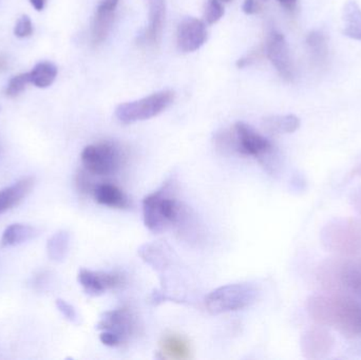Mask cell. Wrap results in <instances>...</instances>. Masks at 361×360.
<instances>
[{"label": "cell", "mask_w": 361, "mask_h": 360, "mask_svg": "<svg viewBox=\"0 0 361 360\" xmlns=\"http://www.w3.org/2000/svg\"><path fill=\"white\" fill-rule=\"evenodd\" d=\"M309 312L320 325H331L348 337L361 336V304L345 296L313 297Z\"/></svg>", "instance_id": "cell-1"}, {"label": "cell", "mask_w": 361, "mask_h": 360, "mask_svg": "<svg viewBox=\"0 0 361 360\" xmlns=\"http://www.w3.org/2000/svg\"><path fill=\"white\" fill-rule=\"evenodd\" d=\"M169 185L148 194L143 200L144 224L154 232H162L169 226L186 228L189 215L186 209L167 192Z\"/></svg>", "instance_id": "cell-2"}, {"label": "cell", "mask_w": 361, "mask_h": 360, "mask_svg": "<svg viewBox=\"0 0 361 360\" xmlns=\"http://www.w3.org/2000/svg\"><path fill=\"white\" fill-rule=\"evenodd\" d=\"M233 129L237 135L238 154L244 156H252L264 167L269 173L277 171V154L275 147L269 139L257 132L252 126L243 122L235 123Z\"/></svg>", "instance_id": "cell-3"}, {"label": "cell", "mask_w": 361, "mask_h": 360, "mask_svg": "<svg viewBox=\"0 0 361 360\" xmlns=\"http://www.w3.org/2000/svg\"><path fill=\"white\" fill-rule=\"evenodd\" d=\"M258 289L252 283L223 285L208 294L205 306L214 315L233 312L247 308L256 302Z\"/></svg>", "instance_id": "cell-4"}, {"label": "cell", "mask_w": 361, "mask_h": 360, "mask_svg": "<svg viewBox=\"0 0 361 360\" xmlns=\"http://www.w3.org/2000/svg\"><path fill=\"white\" fill-rule=\"evenodd\" d=\"M176 93L171 90L159 91L137 101L121 104L116 116L123 124H133L149 120L164 112L175 101Z\"/></svg>", "instance_id": "cell-5"}, {"label": "cell", "mask_w": 361, "mask_h": 360, "mask_svg": "<svg viewBox=\"0 0 361 360\" xmlns=\"http://www.w3.org/2000/svg\"><path fill=\"white\" fill-rule=\"evenodd\" d=\"M82 166L90 175H109L125 162L122 148L112 142H99L87 146L80 154Z\"/></svg>", "instance_id": "cell-6"}, {"label": "cell", "mask_w": 361, "mask_h": 360, "mask_svg": "<svg viewBox=\"0 0 361 360\" xmlns=\"http://www.w3.org/2000/svg\"><path fill=\"white\" fill-rule=\"evenodd\" d=\"M265 51L280 76L288 82H292L294 78V67L286 37L279 32H271L267 37Z\"/></svg>", "instance_id": "cell-7"}, {"label": "cell", "mask_w": 361, "mask_h": 360, "mask_svg": "<svg viewBox=\"0 0 361 360\" xmlns=\"http://www.w3.org/2000/svg\"><path fill=\"white\" fill-rule=\"evenodd\" d=\"M78 283L84 291L90 296H99L109 290L118 289L125 283L124 276L120 273L93 272V271H80Z\"/></svg>", "instance_id": "cell-8"}, {"label": "cell", "mask_w": 361, "mask_h": 360, "mask_svg": "<svg viewBox=\"0 0 361 360\" xmlns=\"http://www.w3.org/2000/svg\"><path fill=\"white\" fill-rule=\"evenodd\" d=\"M207 40L206 25L195 17H186L180 21L177 31L178 48L182 52H195Z\"/></svg>", "instance_id": "cell-9"}, {"label": "cell", "mask_w": 361, "mask_h": 360, "mask_svg": "<svg viewBox=\"0 0 361 360\" xmlns=\"http://www.w3.org/2000/svg\"><path fill=\"white\" fill-rule=\"evenodd\" d=\"M97 329L101 331L111 332L118 335L123 342L130 337L137 329L135 317L126 309L109 311L102 315Z\"/></svg>", "instance_id": "cell-10"}, {"label": "cell", "mask_w": 361, "mask_h": 360, "mask_svg": "<svg viewBox=\"0 0 361 360\" xmlns=\"http://www.w3.org/2000/svg\"><path fill=\"white\" fill-rule=\"evenodd\" d=\"M166 8L164 0H150L149 23L143 35L140 37L142 44L147 46H157L162 40Z\"/></svg>", "instance_id": "cell-11"}, {"label": "cell", "mask_w": 361, "mask_h": 360, "mask_svg": "<svg viewBox=\"0 0 361 360\" xmlns=\"http://www.w3.org/2000/svg\"><path fill=\"white\" fill-rule=\"evenodd\" d=\"M34 184L35 180L33 177H25L0 190V215L21 202L31 192Z\"/></svg>", "instance_id": "cell-12"}, {"label": "cell", "mask_w": 361, "mask_h": 360, "mask_svg": "<svg viewBox=\"0 0 361 360\" xmlns=\"http://www.w3.org/2000/svg\"><path fill=\"white\" fill-rule=\"evenodd\" d=\"M92 194L99 204L110 209H128L131 205L127 194L112 184L104 183L95 186Z\"/></svg>", "instance_id": "cell-13"}, {"label": "cell", "mask_w": 361, "mask_h": 360, "mask_svg": "<svg viewBox=\"0 0 361 360\" xmlns=\"http://www.w3.org/2000/svg\"><path fill=\"white\" fill-rule=\"evenodd\" d=\"M160 353L163 359L185 360L190 359L188 342L178 334H167L160 342Z\"/></svg>", "instance_id": "cell-14"}, {"label": "cell", "mask_w": 361, "mask_h": 360, "mask_svg": "<svg viewBox=\"0 0 361 360\" xmlns=\"http://www.w3.org/2000/svg\"><path fill=\"white\" fill-rule=\"evenodd\" d=\"M114 20V11L97 6L91 25V40L93 46H99L105 42Z\"/></svg>", "instance_id": "cell-15"}, {"label": "cell", "mask_w": 361, "mask_h": 360, "mask_svg": "<svg viewBox=\"0 0 361 360\" xmlns=\"http://www.w3.org/2000/svg\"><path fill=\"white\" fill-rule=\"evenodd\" d=\"M39 235L37 228L27 224L15 223L8 226L2 234V247H15L36 238Z\"/></svg>", "instance_id": "cell-16"}, {"label": "cell", "mask_w": 361, "mask_h": 360, "mask_svg": "<svg viewBox=\"0 0 361 360\" xmlns=\"http://www.w3.org/2000/svg\"><path fill=\"white\" fill-rule=\"evenodd\" d=\"M343 35L361 42V10L357 2L349 0L343 11Z\"/></svg>", "instance_id": "cell-17"}, {"label": "cell", "mask_w": 361, "mask_h": 360, "mask_svg": "<svg viewBox=\"0 0 361 360\" xmlns=\"http://www.w3.org/2000/svg\"><path fill=\"white\" fill-rule=\"evenodd\" d=\"M262 126L269 133L286 135V133H293L298 130L300 127V120L294 114L269 116L263 120Z\"/></svg>", "instance_id": "cell-18"}, {"label": "cell", "mask_w": 361, "mask_h": 360, "mask_svg": "<svg viewBox=\"0 0 361 360\" xmlns=\"http://www.w3.org/2000/svg\"><path fill=\"white\" fill-rule=\"evenodd\" d=\"M70 247V234L66 230L55 232L47 243V253L52 261L61 262L67 257Z\"/></svg>", "instance_id": "cell-19"}, {"label": "cell", "mask_w": 361, "mask_h": 360, "mask_svg": "<svg viewBox=\"0 0 361 360\" xmlns=\"http://www.w3.org/2000/svg\"><path fill=\"white\" fill-rule=\"evenodd\" d=\"M29 73L31 84L37 88H48L56 78L57 68L50 61H42L38 63Z\"/></svg>", "instance_id": "cell-20"}, {"label": "cell", "mask_w": 361, "mask_h": 360, "mask_svg": "<svg viewBox=\"0 0 361 360\" xmlns=\"http://www.w3.org/2000/svg\"><path fill=\"white\" fill-rule=\"evenodd\" d=\"M341 280L347 291L361 298V262H352L343 266Z\"/></svg>", "instance_id": "cell-21"}, {"label": "cell", "mask_w": 361, "mask_h": 360, "mask_svg": "<svg viewBox=\"0 0 361 360\" xmlns=\"http://www.w3.org/2000/svg\"><path fill=\"white\" fill-rule=\"evenodd\" d=\"M214 147L221 154L228 156V154H238L237 151V135L235 129H222L214 135Z\"/></svg>", "instance_id": "cell-22"}, {"label": "cell", "mask_w": 361, "mask_h": 360, "mask_svg": "<svg viewBox=\"0 0 361 360\" xmlns=\"http://www.w3.org/2000/svg\"><path fill=\"white\" fill-rule=\"evenodd\" d=\"M330 334H326V332L322 331H314L310 332V334L307 335V340L305 342H313L312 344H303V346L307 348V352L311 353L312 357H315V354L322 355V353H326L329 348L322 346V345H318L319 342H324V340H330Z\"/></svg>", "instance_id": "cell-23"}, {"label": "cell", "mask_w": 361, "mask_h": 360, "mask_svg": "<svg viewBox=\"0 0 361 360\" xmlns=\"http://www.w3.org/2000/svg\"><path fill=\"white\" fill-rule=\"evenodd\" d=\"M307 44L309 46L310 50L313 52L315 56L318 58H324L328 52V48H326V38L324 34L320 31H312L311 33L307 35Z\"/></svg>", "instance_id": "cell-24"}, {"label": "cell", "mask_w": 361, "mask_h": 360, "mask_svg": "<svg viewBox=\"0 0 361 360\" xmlns=\"http://www.w3.org/2000/svg\"><path fill=\"white\" fill-rule=\"evenodd\" d=\"M31 84L30 73H21L19 75L11 78L6 89V95L11 99L18 97L20 93L27 88V85Z\"/></svg>", "instance_id": "cell-25"}, {"label": "cell", "mask_w": 361, "mask_h": 360, "mask_svg": "<svg viewBox=\"0 0 361 360\" xmlns=\"http://www.w3.org/2000/svg\"><path fill=\"white\" fill-rule=\"evenodd\" d=\"M224 6L221 0H207L205 4L204 18L208 25H214L224 16Z\"/></svg>", "instance_id": "cell-26"}, {"label": "cell", "mask_w": 361, "mask_h": 360, "mask_svg": "<svg viewBox=\"0 0 361 360\" xmlns=\"http://www.w3.org/2000/svg\"><path fill=\"white\" fill-rule=\"evenodd\" d=\"M90 173L84 168V170H78L75 175V184L78 187V192L82 194H92L94 190L95 186L93 182L91 181Z\"/></svg>", "instance_id": "cell-27"}, {"label": "cell", "mask_w": 361, "mask_h": 360, "mask_svg": "<svg viewBox=\"0 0 361 360\" xmlns=\"http://www.w3.org/2000/svg\"><path fill=\"white\" fill-rule=\"evenodd\" d=\"M33 33V23L27 15H23L17 20L14 27V34L18 38H27Z\"/></svg>", "instance_id": "cell-28"}, {"label": "cell", "mask_w": 361, "mask_h": 360, "mask_svg": "<svg viewBox=\"0 0 361 360\" xmlns=\"http://www.w3.org/2000/svg\"><path fill=\"white\" fill-rule=\"evenodd\" d=\"M56 306L59 309V312L63 314L67 321L70 323H74V325H80V316H78V312L73 306L68 304L67 302L63 299L56 300Z\"/></svg>", "instance_id": "cell-29"}, {"label": "cell", "mask_w": 361, "mask_h": 360, "mask_svg": "<svg viewBox=\"0 0 361 360\" xmlns=\"http://www.w3.org/2000/svg\"><path fill=\"white\" fill-rule=\"evenodd\" d=\"M99 340H101L102 344L110 347V348H116V347H120L123 344V340L118 335L108 331L102 332L101 335H99Z\"/></svg>", "instance_id": "cell-30"}, {"label": "cell", "mask_w": 361, "mask_h": 360, "mask_svg": "<svg viewBox=\"0 0 361 360\" xmlns=\"http://www.w3.org/2000/svg\"><path fill=\"white\" fill-rule=\"evenodd\" d=\"M261 8H261L260 2L257 0H245L242 6V10L247 15L257 14L260 12Z\"/></svg>", "instance_id": "cell-31"}, {"label": "cell", "mask_w": 361, "mask_h": 360, "mask_svg": "<svg viewBox=\"0 0 361 360\" xmlns=\"http://www.w3.org/2000/svg\"><path fill=\"white\" fill-rule=\"evenodd\" d=\"M118 2H120V0H101V1H99V6L107 8V10L116 11Z\"/></svg>", "instance_id": "cell-32"}, {"label": "cell", "mask_w": 361, "mask_h": 360, "mask_svg": "<svg viewBox=\"0 0 361 360\" xmlns=\"http://www.w3.org/2000/svg\"><path fill=\"white\" fill-rule=\"evenodd\" d=\"M286 10L294 11L297 6V2L298 0H277Z\"/></svg>", "instance_id": "cell-33"}, {"label": "cell", "mask_w": 361, "mask_h": 360, "mask_svg": "<svg viewBox=\"0 0 361 360\" xmlns=\"http://www.w3.org/2000/svg\"><path fill=\"white\" fill-rule=\"evenodd\" d=\"M32 6L37 11L44 10V6H46L47 0H30Z\"/></svg>", "instance_id": "cell-34"}, {"label": "cell", "mask_w": 361, "mask_h": 360, "mask_svg": "<svg viewBox=\"0 0 361 360\" xmlns=\"http://www.w3.org/2000/svg\"><path fill=\"white\" fill-rule=\"evenodd\" d=\"M6 66H8V61L4 58V56H0V72L6 70Z\"/></svg>", "instance_id": "cell-35"}, {"label": "cell", "mask_w": 361, "mask_h": 360, "mask_svg": "<svg viewBox=\"0 0 361 360\" xmlns=\"http://www.w3.org/2000/svg\"><path fill=\"white\" fill-rule=\"evenodd\" d=\"M222 2H225V4H228V2H231V0H221Z\"/></svg>", "instance_id": "cell-36"}, {"label": "cell", "mask_w": 361, "mask_h": 360, "mask_svg": "<svg viewBox=\"0 0 361 360\" xmlns=\"http://www.w3.org/2000/svg\"><path fill=\"white\" fill-rule=\"evenodd\" d=\"M263 1H267V0H263Z\"/></svg>", "instance_id": "cell-37"}]
</instances>
